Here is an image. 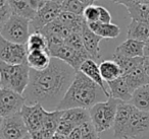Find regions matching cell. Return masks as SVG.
Listing matches in <instances>:
<instances>
[{"label":"cell","mask_w":149,"mask_h":139,"mask_svg":"<svg viewBox=\"0 0 149 139\" xmlns=\"http://www.w3.org/2000/svg\"><path fill=\"white\" fill-rule=\"evenodd\" d=\"M76 73L74 68L57 58H52L42 71L31 69L29 85L24 92L27 105L39 104L46 111L57 110Z\"/></svg>","instance_id":"obj_1"},{"label":"cell","mask_w":149,"mask_h":139,"mask_svg":"<svg viewBox=\"0 0 149 139\" xmlns=\"http://www.w3.org/2000/svg\"><path fill=\"white\" fill-rule=\"evenodd\" d=\"M109 96L98 84L92 81L81 71H77L74 81L57 110L64 111L78 108L90 110L95 105L106 102Z\"/></svg>","instance_id":"obj_2"},{"label":"cell","mask_w":149,"mask_h":139,"mask_svg":"<svg viewBox=\"0 0 149 139\" xmlns=\"http://www.w3.org/2000/svg\"><path fill=\"white\" fill-rule=\"evenodd\" d=\"M31 67L26 62L11 65L0 61V88H7L24 94L30 82Z\"/></svg>","instance_id":"obj_3"},{"label":"cell","mask_w":149,"mask_h":139,"mask_svg":"<svg viewBox=\"0 0 149 139\" xmlns=\"http://www.w3.org/2000/svg\"><path fill=\"white\" fill-rule=\"evenodd\" d=\"M120 103V100L109 98L106 102L99 103L89 110L91 122L98 133L107 131L113 127Z\"/></svg>","instance_id":"obj_4"},{"label":"cell","mask_w":149,"mask_h":139,"mask_svg":"<svg viewBox=\"0 0 149 139\" xmlns=\"http://www.w3.org/2000/svg\"><path fill=\"white\" fill-rule=\"evenodd\" d=\"M31 21L26 17L13 14L11 17L0 27V37L15 44H25L31 35Z\"/></svg>","instance_id":"obj_5"},{"label":"cell","mask_w":149,"mask_h":139,"mask_svg":"<svg viewBox=\"0 0 149 139\" xmlns=\"http://www.w3.org/2000/svg\"><path fill=\"white\" fill-rule=\"evenodd\" d=\"M149 132V113L137 108L131 114L120 139H138Z\"/></svg>","instance_id":"obj_6"},{"label":"cell","mask_w":149,"mask_h":139,"mask_svg":"<svg viewBox=\"0 0 149 139\" xmlns=\"http://www.w3.org/2000/svg\"><path fill=\"white\" fill-rule=\"evenodd\" d=\"M27 104L24 94H19L7 88H0V115L6 118L22 112Z\"/></svg>","instance_id":"obj_7"},{"label":"cell","mask_w":149,"mask_h":139,"mask_svg":"<svg viewBox=\"0 0 149 139\" xmlns=\"http://www.w3.org/2000/svg\"><path fill=\"white\" fill-rule=\"evenodd\" d=\"M28 48L25 44H15L0 37V61L11 65L27 62Z\"/></svg>","instance_id":"obj_8"},{"label":"cell","mask_w":149,"mask_h":139,"mask_svg":"<svg viewBox=\"0 0 149 139\" xmlns=\"http://www.w3.org/2000/svg\"><path fill=\"white\" fill-rule=\"evenodd\" d=\"M1 139H24L30 134L21 113L1 118Z\"/></svg>","instance_id":"obj_9"},{"label":"cell","mask_w":149,"mask_h":139,"mask_svg":"<svg viewBox=\"0 0 149 139\" xmlns=\"http://www.w3.org/2000/svg\"><path fill=\"white\" fill-rule=\"evenodd\" d=\"M61 4L55 1H49L37 11L35 17L31 21V33L38 32L50 23L58 19L61 13Z\"/></svg>","instance_id":"obj_10"},{"label":"cell","mask_w":149,"mask_h":139,"mask_svg":"<svg viewBox=\"0 0 149 139\" xmlns=\"http://www.w3.org/2000/svg\"><path fill=\"white\" fill-rule=\"evenodd\" d=\"M45 109L39 104L27 105L24 106L21 114L26 123L30 133H33L42 129L45 117Z\"/></svg>","instance_id":"obj_11"},{"label":"cell","mask_w":149,"mask_h":139,"mask_svg":"<svg viewBox=\"0 0 149 139\" xmlns=\"http://www.w3.org/2000/svg\"><path fill=\"white\" fill-rule=\"evenodd\" d=\"M52 58H57V59L63 61L70 67L74 68L76 71H79L82 64L88 59H92L90 54L88 52H80L77 50L72 49L68 46L64 45L57 51V53Z\"/></svg>","instance_id":"obj_12"},{"label":"cell","mask_w":149,"mask_h":139,"mask_svg":"<svg viewBox=\"0 0 149 139\" xmlns=\"http://www.w3.org/2000/svg\"><path fill=\"white\" fill-rule=\"evenodd\" d=\"M107 87L110 98L118 100L123 103H130L132 100L134 92L131 89L124 76H120L113 81L107 82Z\"/></svg>","instance_id":"obj_13"},{"label":"cell","mask_w":149,"mask_h":139,"mask_svg":"<svg viewBox=\"0 0 149 139\" xmlns=\"http://www.w3.org/2000/svg\"><path fill=\"white\" fill-rule=\"evenodd\" d=\"M82 39H83V43L85 46V49L90 54L92 59L96 60L100 58V47L99 44L101 42L102 38L96 35L93 31L89 28L87 21L85 23L83 27V31L81 33Z\"/></svg>","instance_id":"obj_14"},{"label":"cell","mask_w":149,"mask_h":139,"mask_svg":"<svg viewBox=\"0 0 149 139\" xmlns=\"http://www.w3.org/2000/svg\"><path fill=\"white\" fill-rule=\"evenodd\" d=\"M124 77L126 78L129 86H130L133 92L138 89L141 86L149 84L148 75H147L146 70V58H145V61L142 64L138 65L132 71H130L128 74L124 75Z\"/></svg>","instance_id":"obj_15"},{"label":"cell","mask_w":149,"mask_h":139,"mask_svg":"<svg viewBox=\"0 0 149 139\" xmlns=\"http://www.w3.org/2000/svg\"><path fill=\"white\" fill-rule=\"evenodd\" d=\"M144 42L136 41V40L127 39L125 42H123L120 46L116 49L114 54L124 56L129 58H138L144 57Z\"/></svg>","instance_id":"obj_16"},{"label":"cell","mask_w":149,"mask_h":139,"mask_svg":"<svg viewBox=\"0 0 149 139\" xmlns=\"http://www.w3.org/2000/svg\"><path fill=\"white\" fill-rule=\"evenodd\" d=\"M79 71H81L83 74H85L88 78L94 81L96 84L100 86L102 89L105 92V94L109 96V92H108V88H106V82L104 81V79L102 78L101 73H100V69H99V65L96 63V61L94 59H88L82 64L81 68H80Z\"/></svg>","instance_id":"obj_17"},{"label":"cell","mask_w":149,"mask_h":139,"mask_svg":"<svg viewBox=\"0 0 149 139\" xmlns=\"http://www.w3.org/2000/svg\"><path fill=\"white\" fill-rule=\"evenodd\" d=\"M135 107L131 103H120L118 108V113H116V120L113 124V137L116 139H120V134L130 118L131 114L134 111Z\"/></svg>","instance_id":"obj_18"},{"label":"cell","mask_w":149,"mask_h":139,"mask_svg":"<svg viewBox=\"0 0 149 139\" xmlns=\"http://www.w3.org/2000/svg\"><path fill=\"white\" fill-rule=\"evenodd\" d=\"M51 59L52 57L48 51L36 50V51H30L28 53L27 63L29 64L31 69L36 71H42L49 66Z\"/></svg>","instance_id":"obj_19"},{"label":"cell","mask_w":149,"mask_h":139,"mask_svg":"<svg viewBox=\"0 0 149 139\" xmlns=\"http://www.w3.org/2000/svg\"><path fill=\"white\" fill-rule=\"evenodd\" d=\"M61 119L68 121V123L74 125L76 128L83 125L84 123L91 121L89 110H87V109H80V108L64 110Z\"/></svg>","instance_id":"obj_20"},{"label":"cell","mask_w":149,"mask_h":139,"mask_svg":"<svg viewBox=\"0 0 149 139\" xmlns=\"http://www.w3.org/2000/svg\"><path fill=\"white\" fill-rule=\"evenodd\" d=\"M57 19L62 25H65L72 33L78 34L82 33L83 27L86 23L83 15H76L74 13L65 12V11H61V13H60Z\"/></svg>","instance_id":"obj_21"},{"label":"cell","mask_w":149,"mask_h":139,"mask_svg":"<svg viewBox=\"0 0 149 139\" xmlns=\"http://www.w3.org/2000/svg\"><path fill=\"white\" fill-rule=\"evenodd\" d=\"M89 28L102 39H116L120 35V29L113 23H88Z\"/></svg>","instance_id":"obj_22"},{"label":"cell","mask_w":149,"mask_h":139,"mask_svg":"<svg viewBox=\"0 0 149 139\" xmlns=\"http://www.w3.org/2000/svg\"><path fill=\"white\" fill-rule=\"evenodd\" d=\"M99 69L102 78L106 83L109 81H113V80L120 78V76H123L122 69L114 60H104V61H102L99 64Z\"/></svg>","instance_id":"obj_23"},{"label":"cell","mask_w":149,"mask_h":139,"mask_svg":"<svg viewBox=\"0 0 149 139\" xmlns=\"http://www.w3.org/2000/svg\"><path fill=\"white\" fill-rule=\"evenodd\" d=\"M128 39L146 43L149 40V25L132 19L128 27Z\"/></svg>","instance_id":"obj_24"},{"label":"cell","mask_w":149,"mask_h":139,"mask_svg":"<svg viewBox=\"0 0 149 139\" xmlns=\"http://www.w3.org/2000/svg\"><path fill=\"white\" fill-rule=\"evenodd\" d=\"M130 103L138 110L149 113V84L135 90Z\"/></svg>","instance_id":"obj_25"},{"label":"cell","mask_w":149,"mask_h":139,"mask_svg":"<svg viewBox=\"0 0 149 139\" xmlns=\"http://www.w3.org/2000/svg\"><path fill=\"white\" fill-rule=\"evenodd\" d=\"M7 1L13 9V14L19 15L32 21L37 13L31 6L30 0H7Z\"/></svg>","instance_id":"obj_26"},{"label":"cell","mask_w":149,"mask_h":139,"mask_svg":"<svg viewBox=\"0 0 149 139\" xmlns=\"http://www.w3.org/2000/svg\"><path fill=\"white\" fill-rule=\"evenodd\" d=\"M112 60H114L118 64V66H120L123 71V76H124L126 74H128L130 71H132L138 65L142 64L145 61V57L129 58V57H124V56L118 55V54H113Z\"/></svg>","instance_id":"obj_27"},{"label":"cell","mask_w":149,"mask_h":139,"mask_svg":"<svg viewBox=\"0 0 149 139\" xmlns=\"http://www.w3.org/2000/svg\"><path fill=\"white\" fill-rule=\"evenodd\" d=\"M38 32L43 34L44 36H50V35L59 36V37L63 38L64 40L72 34V32H70L65 25H62L58 19H55L54 21L50 23L49 25H47L46 27H44L43 29H41Z\"/></svg>","instance_id":"obj_28"},{"label":"cell","mask_w":149,"mask_h":139,"mask_svg":"<svg viewBox=\"0 0 149 139\" xmlns=\"http://www.w3.org/2000/svg\"><path fill=\"white\" fill-rule=\"evenodd\" d=\"M62 114H63V111L60 110L45 111V117H44V123L42 128L49 131L52 134L56 133L58 124L61 120Z\"/></svg>","instance_id":"obj_29"},{"label":"cell","mask_w":149,"mask_h":139,"mask_svg":"<svg viewBox=\"0 0 149 139\" xmlns=\"http://www.w3.org/2000/svg\"><path fill=\"white\" fill-rule=\"evenodd\" d=\"M128 12L133 21H141L149 25V6L137 2L128 8Z\"/></svg>","instance_id":"obj_30"},{"label":"cell","mask_w":149,"mask_h":139,"mask_svg":"<svg viewBox=\"0 0 149 139\" xmlns=\"http://www.w3.org/2000/svg\"><path fill=\"white\" fill-rule=\"evenodd\" d=\"M28 52L41 50V51H48V43L46 37L40 32H33L30 35V38L27 42Z\"/></svg>","instance_id":"obj_31"},{"label":"cell","mask_w":149,"mask_h":139,"mask_svg":"<svg viewBox=\"0 0 149 139\" xmlns=\"http://www.w3.org/2000/svg\"><path fill=\"white\" fill-rule=\"evenodd\" d=\"M86 6L79 0H64L61 3V10L74 13L76 15H83Z\"/></svg>","instance_id":"obj_32"},{"label":"cell","mask_w":149,"mask_h":139,"mask_svg":"<svg viewBox=\"0 0 149 139\" xmlns=\"http://www.w3.org/2000/svg\"><path fill=\"white\" fill-rule=\"evenodd\" d=\"M64 44L68 47L72 48V49L77 50L80 52H87L85 49V46L83 43V39H82V35L78 33H72L65 40H64Z\"/></svg>","instance_id":"obj_33"},{"label":"cell","mask_w":149,"mask_h":139,"mask_svg":"<svg viewBox=\"0 0 149 139\" xmlns=\"http://www.w3.org/2000/svg\"><path fill=\"white\" fill-rule=\"evenodd\" d=\"M79 128L80 132H81V139H100L98 136L99 133L96 131L95 127L92 124L91 121L84 123Z\"/></svg>","instance_id":"obj_34"},{"label":"cell","mask_w":149,"mask_h":139,"mask_svg":"<svg viewBox=\"0 0 149 139\" xmlns=\"http://www.w3.org/2000/svg\"><path fill=\"white\" fill-rule=\"evenodd\" d=\"M83 17L87 23H93L99 21V7L97 5H89L85 8Z\"/></svg>","instance_id":"obj_35"},{"label":"cell","mask_w":149,"mask_h":139,"mask_svg":"<svg viewBox=\"0 0 149 139\" xmlns=\"http://www.w3.org/2000/svg\"><path fill=\"white\" fill-rule=\"evenodd\" d=\"M13 14L7 0H0V27L3 25Z\"/></svg>","instance_id":"obj_36"},{"label":"cell","mask_w":149,"mask_h":139,"mask_svg":"<svg viewBox=\"0 0 149 139\" xmlns=\"http://www.w3.org/2000/svg\"><path fill=\"white\" fill-rule=\"evenodd\" d=\"M99 7V21L98 23H111V14L110 12L103 6H98Z\"/></svg>","instance_id":"obj_37"},{"label":"cell","mask_w":149,"mask_h":139,"mask_svg":"<svg viewBox=\"0 0 149 139\" xmlns=\"http://www.w3.org/2000/svg\"><path fill=\"white\" fill-rule=\"evenodd\" d=\"M55 134V133H54ZM31 137L33 139H51V137L53 136L52 133H50L49 131L45 130V129H40L38 131H35L33 133H30Z\"/></svg>","instance_id":"obj_38"},{"label":"cell","mask_w":149,"mask_h":139,"mask_svg":"<svg viewBox=\"0 0 149 139\" xmlns=\"http://www.w3.org/2000/svg\"><path fill=\"white\" fill-rule=\"evenodd\" d=\"M110 1H112V2L116 3V4H122L124 5L125 7H126L127 9L129 8L130 6H132L133 4H135V3L139 2L140 0H110Z\"/></svg>","instance_id":"obj_39"},{"label":"cell","mask_w":149,"mask_h":139,"mask_svg":"<svg viewBox=\"0 0 149 139\" xmlns=\"http://www.w3.org/2000/svg\"><path fill=\"white\" fill-rule=\"evenodd\" d=\"M144 57L147 59V61L149 62V40L145 43V48H144Z\"/></svg>","instance_id":"obj_40"},{"label":"cell","mask_w":149,"mask_h":139,"mask_svg":"<svg viewBox=\"0 0 149 139\" xmlns=\"http://www.w3.org/2000/svg\"><path fill=\"white\" fill-rule=\"evenodd\" d=\"M79 1L80 2H82L86 7H87V6H89V5H93L94 2L97 1V0H79Z\"/></svg>","instance_id":"obj_41"},{"label":"cell","mask_w":149,"mask_h":139,"mask_svg":"<svg viewBox=\"0 0 149 139\" xmlns=\"http://www.w3.org/2000/svg\"><path fill=\"white\" fill-rule=\"evenodd\" d=\"M51 139H66V137L63 136V135H61V134L55 133V134H53V136L51 137Z\"/></svg>","instance_id":"obj_42"},{"label":"cell","mask_w":149,"mask_h":139,"mask_svg":"<svg viewBox=\"0 0 149 139\" xmlns=\"http://www.w3.org/2000/svg\"><path fill=\"white\" fill-rule=\"evenodd\" d=\"M139 2L143 3V4L147 5V6H149V0H140V1H139Z\"/></svg>","instance_id":"obj_43"},{"label":"cell","mask_w":149,"mask_h":139,"mask_svg":"<svg viewBox=\"0 0 149 139\" xmlns=\"http://www.w3.org/2000/svg\"><path fill=\"white\" fill-rule=\"evenodd\" d=\"M146 70H147V75H148V80H149V62L146 59Z\"/></svg>","instance_id":"obj_44"},{"label":"cell","mask_w":149,"mask_h":139,"mask_svg":"<svg viewBox=\"0 0 149 139\" xmlns=\"http://www.w3.org/2000/svg\"><path fill=\"white\" fill-rule=\"evenodd\" d=\"M53 1H55V2L59 3V4H61V3H62V2H63L64 0H53Z\"/></svg>","instance_id":"obj_45"},{"label":"cell","mask_w":149,"mask_h":139,"mask_svg":"<svg viewBox=\"0 0 149 139\" xmlns=\"http://www.w3.org/2000/svg\"><path fill=\"white\" fill-rule=\"evenodd\" d=\"M138 139H148V137H147V135L145 134L144 136H142V137H140V138H138Z\"/></svg>","instance_id":"obj_46"},{"label":"cell","mask_w":149,"mask_h":139,"mask_svg":"<svg viewBox=\"0 0 149 139\" xmlns=\"http://www.w3.org/2000/svg\"><path fill=\"white\" fill-rule=\"evenodd\" d=\"M24 139H33V138H32V137H31V135L29 134V135H28V136H26Z\"/></svg>","instance_id":"obj_47"},{"label":"cell","mask_w":149,"mask_h":139,"mask_svg":"<svg viewBox=\"0 0 149 139\" xmlns=\"http://www.w3.org/2000/svg\"><path fill=\"white\" fill-rule=\"evenodd\" d=\"M43 1H45V2L47 3V2H49V1H52V0H43Z\"/></svg>","instance_id":"obj_48"},{"label":"cell","mask_w":149,"mask_h":139,"mask_svg":"<svg viewBox=\"0 0 149 139\" xmlns=\"http://www.w3.org/2000/svg\"><path fill=\"white\" fill-rule=\"evenodd\" d=\"M146 135H147V137H148V139H149V132H148V133H147V134H146Z\"/></svg>","instance_id":"obj_49"}]
</instances>
